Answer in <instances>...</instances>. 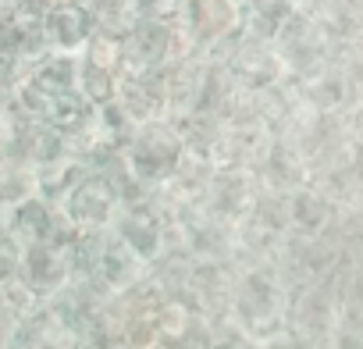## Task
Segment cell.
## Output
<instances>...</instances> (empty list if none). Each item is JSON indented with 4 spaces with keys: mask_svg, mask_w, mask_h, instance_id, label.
Returning a JSON list of instances; mask_svg holds the SVG:
<instances>
[{
    "mask_svg": "<svg viewBox=\"0 0 363 349\" xmlns=\"http://www.w3.org/2000/svg\"><path fill=\"white\" fill-rule=\"evenodd\" d=\"M57 221H61V211H57V207H50V204L40 200V196H29V200L15 204V207L4 214L0 228L11 236V243H15L18 250H26V246L50 243L54 232H57Z\"/></svg>",
    "mask_w": 363,
    "mask_h": 349,
    "instance_id": "obj_16",
    "label": "cell"
},
{
    "mask_svg": "<svg viewBox=\"0 0 363 349\" xmlns=\"http://www.w3.org/2000/svg\"><path fill=\"white\" fill-rule=\"evenodd\" d=\"M135 18H153V22H167L182 11V0H132Z\"/></svg>",
    "mask_w": 363,
    "mask_h": 349,
    "instance_id": "obj_23",
    "label": "cell"
},
{
    "mask_svg": "<svg viewBox=\"0 0 363 349\" xmlns=\"http://www.w3.org/2000/svg\"><path fill=\"white\" fill-rule=\"evenodd\" d=\"M111 232L146 267H153L164 257V218L150 207V200L135 204V207H121V214L114 218Z\"/></svg>",
    "mask_w": 363,
    "mask_h": 349,
    "instance_id": "obj_11",
    "label": "cell"
},
{
    "mask_svg": "<svg viewBox=\"0 0 363 349\" xmlns=\"http://www.w3.org/2000/svg\"><path fill=\"white\" fill-rule=\"evenodd\" d=\"M260 193H264V186L257 179V171H250V167H228V171H214L211 174L203 207L211 211V218L239 228V225H246L253 218Z\"/></svg>",
    "mask_w": 363,
    "mask_h": 349,
    "instance_id": "obj_8",
    "label": "cell"
},
{
    "mask_svg": "<svg viewBox=\"0 0 363 349\" xmlns=\"http://www.w3.org/2000/svg\"><path fill=\"white\" fill-rule=\"evenodd\" d=\"M289 289L274 264H235L228 292V324L239 338L267 345L285 331Z\"/></svg>",
    "mask_w": 363,
    "mask_h": 349,
    "instance_id": "obj_1",
    "label": "cell"
},
{
    "mask_svg": "<svg viewBox=\"0 0 363 349\" xmlns=\"http://www.w3.org/2000/svg\"><path fill=\"white\" fill-rule=\"evenodd\" d=\"M40 11H54V8H68V4H79V0H33Z\"/></svg>",
    "mask_w": 363,
    "mask_h": 349,
    "instance_id": "obj_25",
    "label": "cell"
},
{
    "mask_svg": "<svg viewBox=\"0 0 363 349\" xmlns=\"http://www.w3.org/2000/svg\"><path fill=\"white\" fill-rule=\"evenodd\" d=\"M121 157L139 186L160 189L182 167V160H186V143H182V132L174 121H153V125L135 128V135L128 139Z\"/></svg>",
    "mask_w": 363,
    "mask_h": 349,
    "instance_id": "obj_3",
    "label": "cell"
},
{
    "mask_svg": "<svg viewBox=\"0 0 363 349\" xmlns=\"http://www.w3.org/2000/svg\"><path fill=\"white\" fill-rule=\"evenodd\" d=\"M285 221L292 239H324L338 221V207L313 182H306L303 189L285 196Z\"/></svg>",
    "mask_w": 363,
    "mask_h": 349,
    "instance_id": "obj_14",
    "label": "cell"
},
{
    "mask_svg": "<svg viewBox=\"0 0 363 349\" xmlns=\"http://www.w3.org/2000/svg\"><path fill=\"white\" fill-rule=\"evenodd\" d=\"M18 264H22V250L11 243V236L0 228V285L18 282Z\"/></svg>",
    "mask_w": 363,
    "mask_h": 349,
    "instance_id": "obj_22",
    "label": "cell"
},
{
    "mask_svg": "<svg viewBox=\"0 0 363 349\" xmlns=\"http://www.w3.org/2000/svg\"><path fill=\"white\" fill-rule=\"evenodd\" d=\"M274 50H278V57L285 61L289 75L306 72V68H313V65H320V61L331 57V43H328V36L320 33V26L313 22V15L303 11V8H296V15L278 29V36H274Z\"/></svg>",
    "mask_w": 363,
    "mask_h": 349,
    "instance_id": "obj_10",
    "label": "cell"
},
{
    "mask_svg": "<svg viewBox=\"0 0 363 349\" xmlns=\"http://www.w3.org/2000/svg\"><path fill=\"white\" fill-rule=\"evenodd\" d=\"M242 18L246 0H182V11L174 15L193 54L203 61H221L232 50L242 36Z\"/></svg>",
    "mask_w": 363,
    "mask_h": 349,
    "instance_id": "obj_2",
    "label": "cell"
},
{
    "mask_svg": "<svg viewBox=\"0 0 363 349\" xmlns=\"http://www.w3.org/2000/svg\"><path fill=\"white\" fill-rule=\"evenodd\" d=\"M186 57H193V47L174 18H167V22L135 18L132 29L121 36V79L143 75L153 68H167V65L186 61Z\"/></svg>",
    "mask_w": 363,
    "mask_h": 349,
    "instance_id": "obj_5",
    "label": "cell"
},
{
    "mask_svg": "<svg viewBox=\"0 0 363 349\" xmlns=\"http://www.w3.org/2000/svg\"><path fill=\"white\" fill-rule=\"evenodd\" d=\"M57 211L79 232H107L114 225V218L121 214V204H118V193L111 189V182L89 160H82V167L75 171L72 186L65 189Z\"/></svg>",
    "mask_w": 363,
    "mask_h": 349,
    "instance_id": "obj_6",
    "label": "cell"
},
{
    "mask_svg": "<svg viewBox=\"0 0 363 349\" xmlns=\"http://www.w3.org/2000/svg\"><path fill=\"white\" fill-rule=\"evenodd\" d=\"M93 114H96V107H93L79 89H72V93H65V96H57V100L47 104V111H43V125H50L61 139H75V135L89 132Z\"/></svg>",
    "mask_w": 363,
    "mask_h": 349,
    "instance_id": "obj_18",
    "label": "cell"
},
{
    "mask_svg": "<svg viewBox=\"0 0 363 349\" xmlns=\"http://www.w3.org/2000/svg\"><path fill=\"white\" fill-rule=\"evenodd\" d=\"M114 104L128 114V121L135 128L153 125V121H167V75H164V68L118 79Z\"/></svg>",
    "mask_w": 363,
    "mask_h": 349,
    "instance_id": "obj_12",
    "label": "cell"
},
{
    "mask_svg": "<svg viewBox=\"0 0 363 349\" xmlns=\"http://www.w3.org/2000/svg\"><path fill=\"white\" fill-rule=\"evenodd\" d=\"M15 345V324L0 314V349H11Z\"/></svg>",
    "mask_w": 363,
    "mask_h": 349,
    "instance_id": "obj_24",
    "label": "cell"
},
{
    "mask_svg": "<svg viewBox=\"0 0 363 349\" xmlns=\"http://www.w3.org/2000/svg\"><path fill=\"white\" fill-rule=\"evenodd\" d=\"M79 4L89 11V18L96 22L100 33H111V36H125L135 22V11H132V0H79Z\"/></svg>",
    "mask_w": 363,
    "mask_h": 349,
    "instance_id": "obj_21",
    "label": "cell"
},
{
    "mask_svg": "<svg viewBox=\"0 0 363 349\" xmlns=\"http://www.w3.org/2000/svg\"><path fill=\"white\" fill-rule=\"evenodd\" d=\"M299 0H246V18H242V33L264 43H274L278 29L296 15Z\"/></svg>",
    "mask_w": 363,
    "mask_h": 349,
    "instance_id": "obj_19",
    "label": "cell"
},
{
    "mask_svg": "<svg viewBox=\"0 0 363 349\" xmlns=\"http://www.w3.org/2000/svg\"><path fill=\"white\" fill-rule=\"evenodd\" d=\"M79 72H93V75H114L121 79V36L111 33H93V40L82 47L79 54Z\"/></svg>",
    "mask_w": 363,
    "mask_h": 349,
    "instance_id": "obj_20",
    "label": "cell"
},
{
    "mask_svg": "<svg viewBox=\"0 0 363 349\" xmlns=\"http://www.w3.org/2000/svg\"><path fill=\"white\" fill-rule=\"evenodd\" d=\"M8 4H11V0H0V11H4V8H8Z\"/></svg>",
    "mask_w": 363,
    "mask_h": 349,
    "instance_id": "obj_27",
    "label": "cell"
},
{
    "mask_svg": "<svg viewBox=\"0 0 363 349\" xmlns=\"http://www.w3.org/2000/svg\"><path fill=\"white\" fill-rule=\"evenodd\" d=\"M4 164H8V160H4V150H0V174H4Z\"/></svg>",
    "mask_w": 363,
    "mask_h": 349,
    "instance_id": "obj_26",
    "label": "cell"
},
{
    "mask_svg": "<svg viewBox=\"0 0 363 349\" xmlns=\"http://www.w3.org/2000/svg\"><path fill=\"white\" fill-rule=\"evenodd\" d=\"M221 65H225V72L232 75V82H235L242 93H250V96L267 93V89H274V86H281V82L289 79V68H285V61L278 57L274 43L253 40V36H246V33L232 43V50L221 57Z\"/></svg>",
    "mask_w": 363,
    "mask_h": 349,
    "instance_id": "obj_7",
    "label": "cell"
},
{
    "mask_svg": "<svg viewBox=\"0 0 363 349\" xmlns=\"http://www.w3.org/2000/svg\"><path fill=\"white\" fill-rule=\"evenodd\" d=\"M257 179L267 193H296L310 182V164L303 157V150L289 139H274L271 150L264 153V160L257 164Z\"/></svg>",
    "mask_w": 363,
    "mask_h": 349,
    "instance_id": "obj_15",
    "label": "cell"
},
{
    "mask_svg": "<svg viewBox=\"0 0 363 349\" xmlns=\"http://www.w3.org/2000/svg\"><path fill=\"white\" fill-rule=\"evenodd\" d=\"M43 33H47V47H50V54L79 57L82 47L93 40L96 22L89 18V11H86L82 4H68V8L43 11Z\"/></svg>",
    "mask_w": 363,
    "mask_h": 349,
    "instance_id": "obj_17",
    "label": "cell"
},
{
    "mask_svg": "<svg viewBox=\"0 0 363 349\" xmlns=\"http://www.w3.org/2000/svg\"><path fill=\"white\" fill-rule=\"evenodd\" d=\"M289 89L296 93V100L303 107H310L320 118L345 114V111H363V75L338 68L331 57L306 68V72L289 75Z\"/></svg>",
    "mask_w": 363,
    "mask_h": 349,
    "instance_id": "obj_4",
    "label": "cell"
},
{
    "mask_svg": "<svg viewBox=\"0 0 363 349\" xmlns=\"http://www.w3.org/2000/svg\"><path fill=\"white\" fill-rule=\"evenodd\" d=\"M0 54L15 57L18 65L33 68L50 54L47 33H43V11L33 0H11L0 11Z\"/></svg>",
    "mask_w": 363,
    "mask_h": 349,
    "instance_id": "obj_9",
    "label": "cell"
},
{
    "mask_svg": "<svg viewBox=\"0 0 363 349\" xmlns=\"http://www.w3.org/2000/svg\"><path fill=\"white\" fill-rule=\"evenodd\" d=\"M72 257L68 250L54 246V243H40V246H26L22 250V264H18V282L36 296V299H54L68 282H72Z\"/></svg>",
    "mask_w": 363,
    "mask_h": 349,
    "instance_id": "obj_13",
    "label": "cell"
}]
</instances>
